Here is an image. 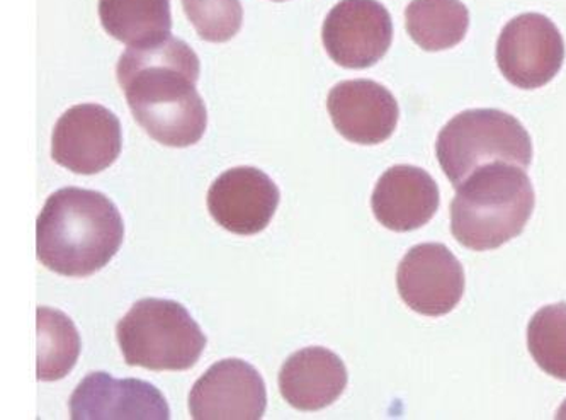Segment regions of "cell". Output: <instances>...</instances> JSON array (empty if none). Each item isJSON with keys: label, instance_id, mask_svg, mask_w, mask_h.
Here are the masks:
<instances>
[{"label": "cell", "instance_id": "cell-15", "mask_svg": "<svg viewBox=\"0 0 566 420\" xmlns=\"http://www.w3.org/2000/svg\"><path fill=\"white\" fill-rule=\"evenodd\" d=\"M347 387V369L337 354L325 347L294 353L280 372V390L294 409L316 412L332 406Z\"/></svg>", "mask_w": 566, "mask_h": 420}, {"label": "cell", "instance_id": "cell-9", "mask_svg": "<svg viewBox=\"0 0 566 420\" xmlns=\"http://www.w3.org/2000/svg\"><path fill=\"white\" fill-rule=\"evenodd\" d=\"M464 284L463 265L442 243H420L398 265L401 300L426 317L451 314L463 298Z\"/></svg>", "mask_w": 566, "mask_h": 420}, {"label": "cell", "instance_id": "cell-3", "mask_svg": "<svg viewBox=\"0 0 566 420\" xmlns=\"http://www.w3.org/2000/svg\"><path fill=\"white\" fill-rule=\"evenodd\" d=\"M534 204L533 182L523 167L486 164L458 186L451 203L452 235L471 251L502 248L523 233Z\"/></svg>", "mask_w": 566, "mask_h": 420}, {"label": "cell", "instance_id": "cell-7", "mask_svg": "<svg viewBox=\"0 0 566 420\" xmlns=\"http://www.w3.org/2000/svg\"><path fill=\"white\" fill-rule=\"evenodd\" d=\"M122 123L101 104H78L63 113L52 138V157L75 174H99L122 154Z\"/></svg>", "mask_w": 566, "mask_h": 420}, {"label": "cell", "instance_id": "cell-10", "mask_svg": "<svg viewBox=\"0 0 566 420\" xmlns=\"http://www.w3.org/2000/svg\"><path fill=\"white\" fill-rule=\"evenodd\" d=\"M265 407L261 372L242 359L211 366L189 393V412L196 420H259Z\"/></svg>", "mask_w": 566, "mask_h": 420}, {"label": "cell", "instance_id": "cell-13", "mask_svg": "<svg viewBox=\"0 0 566 420\" xmlns=\"http://www.w3.org/2000/svg\"><path fill=\"white\" fill-rule=\"evenodd\" d=\"M328 115L344 138L360 145H378L398 125L397 99L387 87L369 78L340 82L328 93Z\"/></svg>", "mask_w": 566, "mask_h": 420}, {"label": "cell", "instance_id": "cell-1", "mask_svg": "<svg viewBox=\"0 0 566 420\" xmlns=\"http://www.w3.org/2000/svg\"><path fill=\"white\" fill-rule=\"evenodd\" d=\"M138 125L158 144L185 148L207 132V104L196 91L199 60L179 38L145 49H126L116 69Z\"/></svg>", "mask_w": 566, "mask_h": 420}, {"label": "cell", "instance_id": "cell-11", "mask_svg": "<svg viewBox=\"0 0 566 420\" xmlns=\"http://www.w3.org/2000/svg\"><path fill=\"white\" fill-rule=\"evenodd\" d=\"M280 189L255 167L224 170L208 191V210L218 225L237 235H255L273 220Z\"/></svg>", "mask_w": 566, "mask_h": 420}, {"label": "cell", "instance_id": "cell-8", "mask_svg": "<svg viewBox=\"0 0 566 420\" xmlns=\"http://www.w3.org/2000/svg\"><path fill=\"white\" fill-rule=\"evenodd\" d=\"M328 56L344 69H369L387 55L394 21L378 0H340L322 30Z\"/></svg>", "mask_w": 566, "mask_h": 420}, {"label": "cell", "instance_id": "cell-14", "mask_svg": "<svg viewBox=\"0 0 566 420\" xmlns=\"http://www.w3.org/2000/svg\"><path fill=\"white\" fill-rule=\"evenodd\" d=\"M371 207L382 227L394 232H412L434 217L439 188L420 167L395 166L379 177Z\"/></svg>", "mask_w": 566, "mask_h": 420}, {"label": "cell", "instance_id": "cell-19", "mask_svg": "<svg viewBox=\"0 0 566 420\" xmlns=\"http://www.w3.org/2000/svg\"><path fill=\"white\" fill-rule=\"evenodd\" d=\"M527 347L543 371L566 381V303L543 306L534 314Z\"/></svg>", "mask_w": 566, "mask_h": 420}, {"label": "cell", "instance_id": "cell-21", "mask_svg": "<svg viewBox=\"0 0 566 420\" xmlns=\"http://www.w3.org/2000/svg\"><path fill=\"white\" fill-rule=\"evenodd\" d=\"M276 2H283V0H276Z\"/></svg>", "mask_w": 566, "mask_h": 420}, {"label": "cell", "instance_id": "cell-12", "mask_svg": "<svg viewBox=\"0 0 566 420\" xmlns=\"http://www.w3.org/2000/svg\"><path fill=\"white\" fill-rule=\"evenodd\" d=\"M74 420H169L170 409L154 385L137 378L115 380L109 372H91L71 397Z\"/></svg>", "mask_w": 566, "mask_h": 420}, {"label": "cell", "instance_id": "cell-16", "mask_svg": "<svg viewBox=\"0 0 566 420\" xmlns=\"http://www.w3.org/2000/svg\"><path fill=\"white\" fill-rule=\"evenodd\" d=\"M107 34L128 49H145L170 38V0H99Z\"/></svg>", "mask_w": 566, "mask_h": 420}, {"label": "cell", "instance_id": "cell-17", "mask_svg": "<svg viewBox=\"0 0 566 420\" xmlns=\"http://www.w3.org/2000/svg\"><path fill=\"white\" fill-rule=\"evenodd\" d=\"M405 24L420 49L442 52L464 40L470 12L461 0H412L405 11Z\"/></svg>", "mask_w": 566, "mask_h": 420}, {"label": "cell", "instance_id": "cell-4", "mask_svg": "<svg viewBox=\"0 0 566 420\" xmlns=\"http://www.w3.org/2000/svg\"><path fill=\"white\" fill-rule=\"evenodd\" d=\"M123 358L150 371H186L201 358L208 339L188 309L172 300L135 303L116 327Z\"/></svg>", "mask_w": 566, "mask_h": 420}, {"label": "cell", "instance_id": "cell-18", "mask_svg": "<svg viewBox=\"0 0 566 420\" xmlns=\"http://www.w3.org/2000/svg\"><path fill=\"white\" fill-rule=\"evenodd\" d=\"M38 327V380L56 381L74 369L81 354V336L74 322L59 309L40 306Z\"/></svg>", "mask_w": 566, "mask_h": 420}, {"label": "cell", "instance_id": "cell-20", "mask_svg": "<svg viewBox=\"0 0 566 420\" xmlns=\"http://www.w3.org/2000/svg\"><path fill=\"white\" fill-rule=\"evenodd\" d=\"M186 14L202 40L224 43L242 28L240 0H182Z\"/></svg>", "mask_w": 566, "mask_h": 420}, {"label": "cell", "instance_id": "cell-2", "mask_svg": "<svg viewBox=\"0 0 566 420\" xmlns=\"http://www.w3.org/2000/svg\"><path fill=\"white\" fill-rule=\"evenodd\" d=\"M125 221L103 192L63 188L53 192L36 221V255L53 273L87 277L115 258Z\"/></svg>", "mask_w": 566, "mask_h": 420}, {"label": "cell", "instance_id": "cell-5", "mask_svg": "<svg viewBox=\"0 0 566 420\" xmlns=\"http://www.w3.org/2000/svg\"><path fill=\"white\" fill-rule=\"evenodd\" d=\"M439 166L454 188L486 164L527 169L533 141L523 123L499 109H471L454 116L436 141Z\"/></svg>", "mask_w": 566, "mask_h": 420}, {"label": "cell", "instance_id": "cell-6", "mask_svg": "<svg viewBox=\"0 0 566 420\" xmlns=\"http://www.w3.org/2000/svg\"><path fill=\"white\" fill-rule=\"evenodd\" d=\"M565 43L552 19L536 12L517 15L505 24L496 43L502 75L518 88H537L562 71Z\"/></svg>", "mask_w": 566, "mask_h": 420}]
</instances>
